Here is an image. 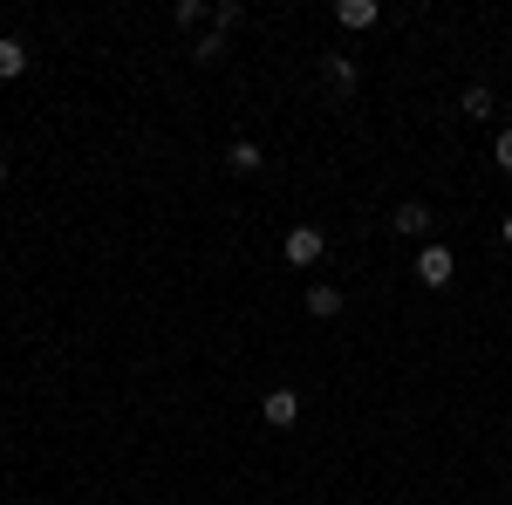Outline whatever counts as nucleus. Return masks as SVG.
I'll return each mask as SVG.
<instances>
[{"label": "nucleus", "instance_id": "dca6fc26", "mask_svg": "<svg viewBox=\"0 0 512 505\" xmlns=\"http://www.w3.org/2000/svg\"><path fill=\"white\" fill-rule=\"evenodd\" d=\"M0 430H7V410H0Z\"/></svg>", "mask_w": 512, "mask_h": 505}, {"label": "nucleus", "instance_id": "2eb2a0df", "mask_svg": "<svg viewBox=\"0 0 512 505\" xmlns=\"http://www.w3.org/2000/svg\"><path fill=\"white\" fill-rule=\"evenodd\" d=\"M0 185H7V157H0Z\"/></svg>", "mask_w": 512, "mask_h": 505}, {"label": "nucleus", "instance_id": "7ed1b4c3", "mask_svg": "<svg viewBox=\"0 0 512 505\" xmlns=\"http://www.w3.org/2000/svg\"><path fill=\"white\" fill-rule=\"evenodd\" d=\"M396 233L403 239H424L431 233V205H424V198H403V205H396V219H390Z\"/></svg>", "mask_w": 512, "mask_h": 505}, {"label": "nucleus", "instance_id": "ddd939ff", "mask_svg": "<svg viewBox=\"0 0 512 505\" xmlns=\"http://www.w3.org/2000/svg\"><path fill=\"white\" fill-rule=\"evenodd\" d=\"M492 157H499V164L512 171V130H499V144H492Z\"/></svg>", "mask_w": 512, "mask_h": 505}, {"label": "nucleus", "instance_id": "39448f33", "mask_svg": "<svg viewBox=\"0 0 512 505\" xmlns=\"http://www.w3.org/2000/svg\"><path fill=\"white\" fill-rule=\"evenodd\" d=\"M308 314H315V321H335V314H342V287H328V280L308 287Z\"/></svg>", "mask_w": 512, "mask_h": 505}, {"label": "nucleus", "instance_id": "9b49d317", "mask_svg": "<svg viewBox=\"0 0 512 505\" xmlns=\"http://www.w3.org/2000/svg\"><path fill=\"white\" fill-rule=\"evenodd\" d=\"M171 21H178V28H192V21H205V7H198V0H178V7H171Z\"/></svg>", "mask_w": 512, "mask_h": 505}, {"label": "nucleus", "instance_id": "f8f14e48", "mask_svg": "<svg viewBox=\"0 0 512 505\" xmlns=\"http://www.w3.org/2000/svg\"><path fill=\"white\" fill-rule=\"evenodd\" d=\"M226 28H239V7L226 0V7H212V35H226Z\"/></svg>", "mask_w": 512, "mask_h": 505}, {"label": "nucleus", "instance_id": "4468645a", "mask_svg": "<svg viewBox=\"0 0 512 505\" xmlns=\"http://www.w3.org/2000/svg\"><path fill=\"white\" fill-rule=\"evenodd\" d=\"M499 233H506V246H512V219H506V226H499Z\"/></svg>", "mask_w": 512, "mask_h": 505}, {"label": "nucleus", "instance_id": "423d86ee", "mask_svg": "<svg viewBox=\"0 0 512 505\" xmlns=\"http://www.w3.org/2000/svg\"><path fill=\"white\" fill-rule=\"evenodd\" d=\"M376 14H383L376 0H342V7H335V21H342V28H376Z\"/></svg>", "mask_w": 512, "mask_h": 505}, {"label": "nucleus", "instance_id": "6e6552de", "mask_svg": "<svg viewBox=\"0 0 512 505\" xmlns=\"http://www.w3.org/2000/svg\"><path fill=\"white\" fill-rule=\"evenodd\" d=\"M226 164H233L239 178H246V171H260V164H267V157H260V144H246V137H239L233 151H226Z\"/></svg>", "mask_w": 512, "mask_h": 505}, {"label": "nucleus", "instance_id": "f03ea898", "mask_svg": "<svg viewBox=\"0 0 512 505\" xmlns=\"http://www.w3.org/2000/svg\"><path fill=\"white\" fill-rule=\"evenodd\" d=\"M451 273H458L451 246H424V253H417V280H424V287H451Z\"/></svg>", "mask_w": 512, "mask_h": 505}, {"label": "nucleus", "instance_id": "20e7f679", "mask_svg": "<svg viewBox=\"0 0 512 505\" xmlns=\"http://www.w3.org/2000/svg\"><path fill=\"white\" fill-rule=\"evenodd\" d=\"M294 417H301V389H267V424L287 430Z\"/></svg>", "mask_w": 512, "mask_h": 505}, {"label": "nucleus", "instance_id": "0eeeda50", "mask_svg": "<svg viewBox=\"0 0 512 505\" xmlns=\"http://www.w3.org/2000/svg\"><path fill=\"white\" fill-rule=\"evenodd\" d=\"M21 69H28V48H21L14 35H0V82H7V76H21Z\"/></svg>", "mask_w": 512, "mask_h": 505}, {"label": "nucleus", "instance_id": "9d476101", "mask_svg": "<svg viewBox=\"0 0 512 505\" xmlns=\"http://www.w3.org/2000/svg\"><path fill=\"white\" fill-rule=\"evenodd\" d=\"M328 82H335V89H355V62L349 55H328Z\"/></svg>", "mask_w": 512, "mask_h": 505}, {"label": "nucleus", "instance_id": "1a4fd4ad", "mask_svg": "<svg viewBox=\"0 0 512 505\" xmlns=\"http://www.w3.org/2000/svg\"><path fill=\"white\" fill-rule=\"evenodd\" d=\"M465 117H492V89H485V82L465 89Z\"/></svg>", "mask_w": 512, "mask_h": 505}, {"label": "nucleus", "instance_id": "f257e3e1", "mask_svg": "<svg viewBox=\"0 0 512 505\" xmlns=\"http://www.w3.org/2000/svg\"><path fill=\"white\" fill-rule=\"evenodd\" d=\"M280 253H287V267H321V253H328V233H321V226H294V233L280 239Z\"/></svg>", "mask_w": 512, "mask_h": 505}]
</instances>
